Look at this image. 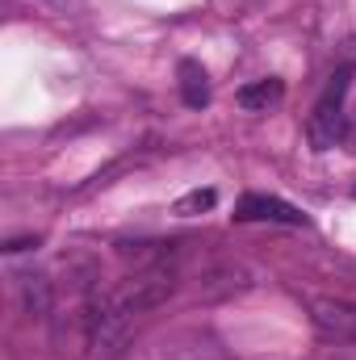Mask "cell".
Instances as JSON below:
<instances>
[{
    "label": "cell",
    "instance_id": "obj_1",
    "mask_svg": "<svg viewBox=\"0 0 356 360\" xmlns=\"http://www.w3.org/2000/svg\"><path fill=\"white\" fill-rule=\"evenodd\" d=\"M348 89H352V72L344 68L331 76V84L314 101V109L306 117V139L314 151H331L344 139V96H348Z\"/></svg>",
    "mask_w": 356,
    "mask_h": 360
},
{
    "label": "cell",
    "instance_id": "obj_2",
    "mask_svg": "<svg viewBox=\"0 0 356 360\" xmlns=\"http://www.w3.org/2000/svg\"><path fill=\"white\" fill-rule=\"evenodd\" d=\"M310 323L327 344H356V302L348 297H310Z\"/></svg>",
    "mask_w": 356,
    "mask_h": 360
},
{
    "label": "cell",
    "instance_id": "obj_3",
    "mask_svg": "<svg viewBox=\"0 0 356 360\" xmlns=\"http://www.w3.org/2000/svg\"><path fill=\"white\" fill-rule=\"evenodd\" d=\"M235 218L239 222H285V226H306V214L281 197H268V193H248L239 197L235 205Z\"/></svg>",
    "mask_w": 356,
    "mask_h": 360
},
{
    "label": "cell",
    "instance_id": "obj_4",
    "mask_svg": "<svg viewBox=\"0 0 356 360\" xmlns=\"http://www.w3.org/2000/svg\"><path fill=\"white\" fill-rule=\"evenodd\" d=\"M252 281H256V272L243 269V264H218V269H210L201 276V297H231V293H243V289H252Z\"/></svg>",
    "mask_w": 356,
    "mask_h": 360
},
{
    "label": "cell",
    "instance_id": "obj_5",
    "mask_svg": "<svg viewBox=\"0 0 356 360\" xmlns=\"http://www.w3.org/2000/svg\"><path fill=\"white\" fill-rule=\"evenodd\" d=\"M177 76H180V96H184V105H189V109H205V105H210V76H205V68H201L197 59H180Z\"/></svg>",
    "mask_w": 356,
    "mask_h": 360
},
{
    "label": "cell",
    "instance_id": "obj_6",
    "mask_svg": "<svg viewBox=\"0 0 356 360\" xmlns=\"http://www.w3.org/2000/svg\"><path fill=\"white\" fill-rule=\"evenodd\" d=\"M281 96H285V84H281L276 76L256 80V84H243V89L235 92V101H239L243 109H268V105H276Z\"/></svg>",
    "mask_w": 356,
    "mask_h": 360
},
{
    "label": "cell",
    "instance_id": "obj_7",
    "mask_svg": "<svg viewBox=\"0 0 356 360\" xmlns=\"http://www.w3.org/2000/svg\"><path fill=\"white\" fill-rule=\"evenodd\" d=\"M25 281V306L34 314H46L51 310V281L46 276H21Z\"/></svg>",
    "mask_w": 356,
    "mask_h": 360
},
{
    "label": "cell",
    "instance_id": "obj_8",
    "mask_svg": "<svg viewBox=\"0 0 356 360\" xmlns=\"http://www.w3.org/2000/svg\"><path fill=\"white\" fill-rule=\"evenodd\" d=\"M214 205H218V193H214V188H193V193H184L177 201V214L189 218V214H205V210H214Z\"/></svg>",
    "mask_w": 356,
    "mask_h": 360
},
{
    "label": "cell",
    "instance_id": "obj_9",
    "mask_svg": "<svg viewBox=\"0 0 356 360\" xmlns=\"http://www.w3.org/2000/svg\"><path fill=\"white\" fill-rule=\"evenodd\" d=\"M34 243H38V239H13L4 252H25V248H34Z\"/></svg>",
    "mask_w": 356,
    "mask_h": 360
}]
</instances>
